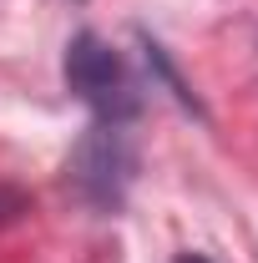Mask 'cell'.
Returning a JSON list of instances; mask_svg holds the SVG:
<instances>
[{
	"label": "cell",
	"mask_w": 258,
	"mask_h": 263,
	"mask_svg": "<svg viewBox=\"0 0 258 263\" xmlns=\"http://www.w3.org/2000/svg\"><path fill=\"white\" fill-rule=\"evenodd\" d=\"M26 213H31V193H26V187H15V182H0V228L21 223Z\"/></svg>",
	"instance_id": "obj_4"
},
{
	"label": "cell",
	"mask_w": 258,
	"mask_h": 263,
	"mask_svg": "<svg viewBox=\"0 0 258 263\" xmlns=\"http://www.w3.org/2000/svg\"><path fill=\"white\" fill-rule=\"evenodd\" d=\"M177 263H208V258H197V253H188V258H177Z\"/></svg>",
	"instance_id": "obj_5"
},
{
	"label": "cell",
	"mask_w": 258,
	"mask_h": 263,
	"mask_svg": "<svg viewBox=\"0 0 258 263\" xmlns=\"http://www.w3.org/2000/svg\"><path fill=\"white\" fill-rule=\"evenodd\" d=\"M66 86L86 101L101 122H132L137 106H142L127 61H122L97 31L71 35V46H66Z\"/></svg>",
	"instance_id": "obj_2"
},
{
	"label": "cell",
	"mask_w": 258,
	"mask_h": 263,
	"mask_svg": "<svg viewBox=\"0 0 258 263\" xmlns=\"http://www.w3.org/2000/svg\"><path fill=\"white\" fill-rule=\"evenodd\" d=\"M147 61L157 66V76H162V81H167V86H172V97L182 101V106H193V111H197V97H193V91H188V86H182V76L172 71V61L162 56V46H157V41H147Z\"/></svg>",
	"instance_id": "obj_3"
},
{
	"label": "cell",
	"mask_w": 258,
	"mask_h": 263,
	"mask_svg": "<svg viewBox=\"0 0 258 263\" xmlns=\"http://www.w3.org/2000/svg\"><path fill=\"white\" fill-rule=\"evenodd\" d=\"M137 177V147L127 137V122H97L81 132V142L66 157V187L91 213H117Z\"/></svg>",
	"instance_id": "obj_1"
}]
</instances>
